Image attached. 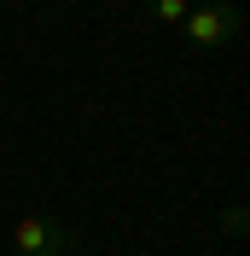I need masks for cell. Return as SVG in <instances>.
<instances>
[{
    "label": "cell",
    "mask_w": 250,
    "mask_h": 256,
    "mask_svg": "<svg viewBox=\"0 0 250 256\" xmlns=\"http://www.w3.org/2000/svg\"><path fill=\"white\" fill-rule=\"evenodd\" d=\"M6 239H12V256H64V250H76V227L30 210V216H18L6 227Z\"/></svg>",
    "instance_id": "obj_1"
},
{
    "label": "cell",
    "mask_w": 250,
    "mask_h": 256,
    "mask_svg": "<svg viewBox=\"0 0 250 256\" xmlns=\"http://www.w3.org/2000/svg\"><path fill=\"white\" fill-rule=\"evenodd\" d=\"M180 30H186L192 47H221V41H233L238 35V6L233 0H216V6H192L186 18H180Z\"/></svg>",
    "instance_id": "obj_2"
},
{
    "label": "cell",
    "mask_w": 250,
    "mask_h": 256,
    "mask_svg": "<svg viewBox=\"0 0 250 256\" xmlns=\"http://www.w3.org/2000/svg\"><path fill=\"white\" fill-rule=\"evenodd\" d=\"M186 12H192L186 0H152V18H157V24H180Z\"/></svg>",
    "instance_id": "obj_3"
}]
</instances>
